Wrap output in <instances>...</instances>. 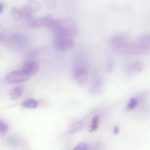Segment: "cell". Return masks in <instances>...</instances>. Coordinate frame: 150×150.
<instances>
[{
	"mask_svg": "<svg viewBox=\"0 0 150 150\" xmlns=\"http://www.w3.org/2000/svg\"><path fill=\"white\" fill-rule=\"evenodd\" d=\"M113 51L119 55H140L150 52V46L138 42H131L129 41L112 47Z\"/></svg>",
	"mask_w": 150,
	"mask_h": 150,
	"instance_id": "1",
	"label": "cell"
},
{
	"mask_svg": "<svg viewBox=\"0 0 150 150\" xmlns=\"http://www.w3.org/2000/svg\"><path fill=\"white\" fill-rule=\"evenodd\" d=\"M54 30V38H73L77 34L78 29L73 20L65 19L63 25Z\"/></svg>",
	"mask_w": 150,
	"mask_h": 150,
	"instance_id": "2",
	"label": "cell"
},
{
	"mask_svg": "<svg viewBox=\"0 0 150 150\" xmlns=\"http://www.w3.org/2000/svg\"><path fill=\"white\" fill-rule=\"evenodd\" d=\"M30 77L22 69L10 73L6 76L5 79L9 83H16L25 81L28 80Z\"/></svg>",
	"mask_w": 150,
	"mask_h": 150,
	"instance_id": "3",
	"label": "cell"
},
{
	"mask_svg": "<svg viewBox=\"0 0 150 150\" xmlns=\"http://www.w3.org/2000/svg\"><path fill=\"white\" fill-rule=\"evenodd\" d=\"M75 42L72 38H54V45L55 48L60 51L70 50L74 46Z\"/></svg>",
	"mask_w": 150,
	"mask_h": 150,
	"instance_id": "4",
	"label": "cell"
},
{
	"mask_svg": "<svg viewBox=\"0 0 150 150\" xmlns=\"http://www.w3.org/2000/svg\"><path fill=\"white\" fill-rule=\"evenodd\" d=\"M53 19L52 15L47 14L43 17L34 20L32 23V25L35 27H45L47 28Z\"/></svg>",
	"mask_w": 150,
	"mask_h": 150,
	"instance_id": "5",
	"label": "cell"
},
{
	"mask_svg": "<svg viewBox=\"0 0 150 150\" xmlns=\"http://www.w3.org/2000/svg\"><path fill=\"white\" fill-rule=\"evenodd\" d=\"M22 69L31 77L38 72L39 66L35 61H28L24 64Z\"/></svg>",
	"mask_w": 150,
	"mask_h": 150,
	"instance_id": "6",
	"label": "cell"
},
{
	"mask_svg": "<svg viewBox=\"0 0 150 150\" xmlns=\"http://www.w3.org/2000/svg\"><path fill=\"white\" fill-rule=\"evenodd\" d=\"M128 41V37L125 35L118 34L114 35L111 40L112 47Z\"/></svg>",
	"mask_w": 150,
	"mask_h": 150,
	"instance_id": "7",
	"label": "cell"
},
{
	"mask_svg": "<svg viewBox=\"0 0 150 150\" xmlns=\"http://www.w3.org/2000/svg\"><path fill=\"white\" fill-rule=\"evenodd\" d=\"M87 78V71L86 70L83 69L79 70L76 77L78 83L81 86L84 85L86 83Z\"/></svg>",
	"mask_w": 150,
	"mask_h": 150,
	"instance_id": "8",
	"label": "cell"
},
{
	"mask_svg": "<svg viewBox=\"0 0 150 150\" xmlns=\"http://www.w3.org/2000/svg\"><path fill=\"white\" fill-rule=\"evenodd\" d=\"M23 90V87L20 86H16L11 89L9 94L10 99L12 100L17 99L22 94Z\"/></svg>",
	"mask_w": 150,
	"mask_h": 150,
	"instance_id": "9",
	"label": "cell"
},
{
	"mask_svg": "<svg viewBox=\"0 0 150 150\" xmlns=\"http://www.w3.org/2000/svg\"><path fill=\"white\" fill-rule=\"evenodd\" d=\"M129 63L132 70L136 72H140L144 68V63L141 60H136Z\"/></svg>",
	"mask_w": 150,
	"mask_h": 150,
	"instance_id": "10",
	"label": "cell"
},
{
	"mask_svg": "<svg viewBox=\"0 0 150 150\" xmlns=\"http://www.w3.org/2000/svg\"><path fill=\"white\" fill-rule=\"evenodd\" d=\"M38 105V102L33 98H30L23 101L21 104L22 107L27 108H35Z\"/></svg>",
	"mask_w": 150,
	"mask_h": 150,
	"instance_id": "11",
	"label": "cell"
},
{
	"mask_svg": "<svg viewBox=\"0 0 150 150\" xmlns=\"http://www.w3.org/2000/svg\"><path fill=\"white\" fill-rule=\"evenodd\" d=\"M19 9L22 17L28 18L31 16L33 11L27 5L23 6Z\"/></svg>",
	"mask_w": 150,
	"mask_h": 150,
	"instance_id": "12",
	"label": "cell"
},
{
	"mask_svg": "<svg viewBox=\"0 0 150 150\" xmlns=\"http://www.w3.org/2000/svg\"><path fill=\"white\" fill-rule=\"evenodd\" d=\"M137 42L150 46V33L144 34L140 36L138 38Z\"/></svg>",
	"mask_w": 150,
	"mask_h": 150,
	"instance_id": "13",
	"label": "cell"
},
{
	"mask_svg": "<svg viewBox=\"0 0 150 150\" xmlns=\"http://www.w3.org/2000/svg\"><path fill=\"white\" fill-rule=\"evenodd\" d=\"M27 5L33 11H38L41 8L40 3L36 0L28 1L27 2Z\"/></svg>",
	"mask_w": 150,
	"mask_h": 150,
	"instance_id": "14",
	"label": "cell"
},
{
	"mask_svg": "<svg viewBox=\"0 0 150 150\" xmlns=\"http://www.w3.org/2000/svg\"><path fill=\"white\" fill-rule=\"evenodd\" d=\"M10 13L13 18L16 20H18L22 17L19 9L16 7L11 8Z\"/></svg>",
	"mask_w": 150,
	"mask_h": 150,
	"instance_id": "15",
	"label": "cell"
},
{
	"mask_svg": "<svg viewBox=\"0 0 150 150\" xmlns=\"http://www.w3.org/2000/svg\"><path fill=\"white\" fill-rule=\"evenodd\" d=\"M83 125L81 122L78 121L71 126L69 129V133H73L81 129Z\"/></svg>",
	"mask_w": 150,
	"mask_h": 150,
	"instance_id": "16",
	"label": "cell"
},
{
	"mask_svg": "<svg viewBox=\"0 0 150 150\" xmlns=\"http://www.w3.org/2000/svg\"><path fill=\"white\" fill-rule=\"evenodd\" d=\"M98 120L99 117L98 115H96L93 118L92 122V127L90 132L94 131L98 129Z\"/></svg>",
	"mask_w": 150,
	"mask_h": 150,
	"instance_id": "17",
	"label": "cell"
},
{
	"mask_svg": "<svg viewBox=\"0 0 150 150\" xmlns=\"http://www.w3.org/2000/svg\"><path fill=\"white\" fill-rule=\"evenodd\" d=\"M138 101L135 98H131L127 106V108L128 110H131L133 109L137 105Z\"/></svg>",
	"mask_w": 150,
	"mask_h": 150,
	"instance_id": "18",
	"label": "cell"
},
{
	"mask_svg": "<svg viewBox=\"0 0 150 150\" xmlns=\"http://www.w3.org/2000/svg\"><path fill=\"white\" fill-rule=\"evenodd\" d=\"M8 127L7 125L3 121H0V132L2 134L6 133L8 130Z\"/></svg>",
	"mask_w": 150,
	"mask_h": 150,
	"instance_id": "19",
	"label": "cell"
},
{
	"mask_svg": "<svg viewBox=\"0 0 150 150\" xmlns=\"http://www.w3.org/2000/svg\"><path fill=\"white\" fill-rule=\"evenodd\" d=\"M87 145L84 143H80L77 145L73 150H86Z\"/></svg>",
	"mask_w": 150,
	"mask_h": 150,
	"instance_id": "20",
	"label": "cell"
},
{
	"mask_svg": "<svg viewBox=\"0 0 150 150\" xmlns=\"http://www.w3.org/2000/svg\"><path fill=\"white\" fill-rule=\"evenodd\" d=\"M45 4L46 6L49 8H54L55 6V2L54 0H46Z\"/></svg>",
	"mask_w": 150,
	"mask_h": 150,
	"instance_id": "21",
	"label": "cell"
},
{
	"mask_svg": "<svg viewBox=\"0 0 150 150\" xmlns=\"http://www.w3.org/2000/svg\"><path fill=\"white\" fill-rule=\"evenodd\" d=\"M4 8V4L3 2H1L0 3V14H1Z\"/></svg>",
	"mask_w": 150,
	"mask_h": 150,
	"instance_id": "22",
	"label": "cell"
},
{
	"mask_svg": "<svg viewBox=\"0 0 150 150\" xmlns=\"http://www.w3.org/2000/svg\"><path fill=\"white\" fill-rule=\"evenodd\" d=\"M119 128L117 127H115L114 128V132L115 134H117L119 132Z\"/></svg>",
	"mask_w": 150,
	"mask_h": 150,
	"instance_id": "23",
	"label": "cell"
}]
</instances>
